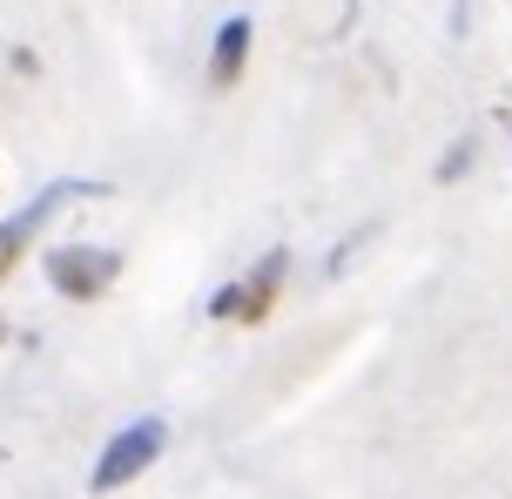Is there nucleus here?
I'll return each instance as SVG.
<instances>
[{
  "label": "nucleus",
  "mask_w": 512,
  "mask_h": 499,
  "mask_svg": "<svg viewBox=\"0 0 512 499\" xmlns=\"http://www.w3.org/2000/svg\"><path fill=\"white\" fill-rule=\"evenodd\" d=\"M115 277H122V257L102 250V243H61V250H48V284L68 304H95Z\"/></svg>",
  "instance_id": "20e7f679"
},
{
  "label": "nucleus",
  "mask_w": 512,
  "mask_h": 499,
  "mask_svg": "<svg viewBox=\"0 0 512 499\" xmlns=\"http://www.w3.org/2000/svg\"><path fill=\"white\" fill-rule=\"evenodd\" d=\"M250 41H256L250 14H230V21L216 27V41H209V88H236V81H243Z\"/></svg>",
  "instance_id": "39448f33"
},
{
  "label": "nucleus",
  "mask_w": 512,
  "mask_h": 499,
  "mask_svg": "<svg viewBox=\"0 0 512 499\" xmlns=\"http://www.w3.org/2000/svg\"><path fill=\"white\" fill-rule=\"evenodd\" d=\"M472 156H479V135H459V142L445 149V162H438V183H459L465 169H472Z\"/></svg>",
  "instance_id": "423d86ee"
},
{
  "label": "nucleus",
  "mask_w": 512,
  "mask_h": 499,
  "mask_svg": "<svg viewBox=\"0 0 512 499\" xmlns=\"http://www.w3.org/2000/svg\"><path fill=\"white\" fill-rule=\"evenodd\" d=\"M88 196H108V183H88V176H61V183H48L41 196H27L21 210L0 223V277H14V263L34 250V237H41V230H48V223L68 210V203H88Z\"/></svg>",
  "instance_id": "f257e3e1"
},
{
  "label": "nucleus",
  "mask_w": 512,
  "mask_h": 499,
  "mask_svg": "<svg viewBox=\"0 0 512 499\" xmlns=\"http://www.w3.org/2000/svg\"><path fill=\"white\" fill-rule=\"evenodd\" d=\"M162 452H169V419H128L102 446L95 473H88V493H122V486H135Z\"/></svg>",
  "instance_id": "f03ea898"
},
{
  "label": "nucleus",
  "mask_w": 512,
  "mask_h": 499,
  "mask_svg": "<svg viewBox=\"0 0 512 499\" xmlns=\"http://www.w3.org/2000/svg\"><path fill=\"white\" fill-rule=\"evenodd\" d=\"M0 338H7V324H0Z\"/></svg>",
  "instance_id": "0eeeda50"
},
{
  "label": "nucleus",
  "mask_w": 512,
  "mask_h": 499,
  "mask_svg": "<svg viewBox=\"0 0 512 499\" xmlns=\"http://www.w3.org/2000/svg\"><path fill=\"white\" fill-rule=\"evenodd\" d=\"M283 270H290V250L256 257L250 277H236V284H223L209 297V317H216V324H263L270 304H277V290H283Z\"/></svg>",
  "instance_id": "7ed1b4c3"
}]
</instances>
